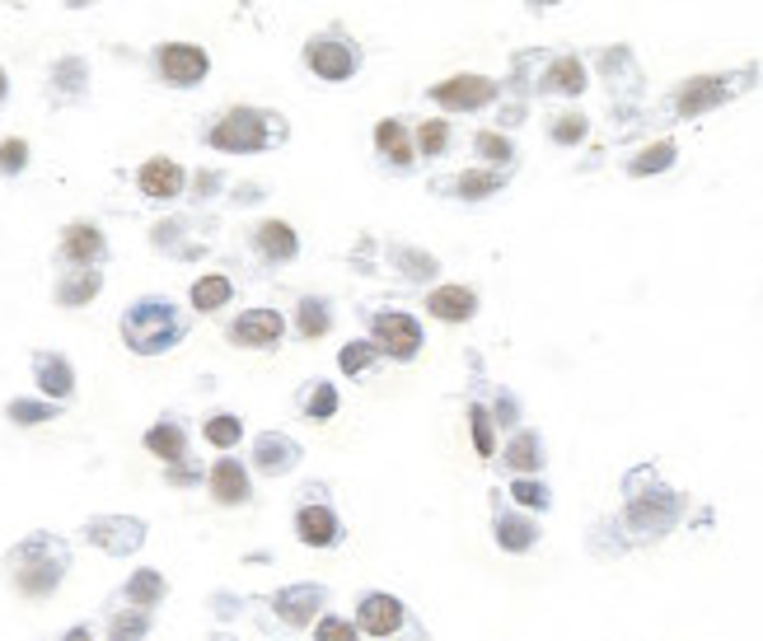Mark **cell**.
<instances>
[{
    "label": "cell",
    "mask_w": 763,
    "mask_h": 641,
    "mask_svg": "<svg viewBox=\"0 0 763 641\" xmlns=\"http://www.w3.org/2000/svg\"><path fill=\"white\" fill-rule=\"evenodd\" d=\"M62 641H94V632H89V628H71Z\"/></svg>",
    "instance_id": "cell-47"
},
{
    "label": "cell",
    "mask_w": 763,
    "mask_h": 641,
    "mask_svg": "<svg viewBox=\"0 0 763 641\" xmlns=\"http://www.w3.org/2000/svg\"><path fill=\"white\" fill-rule=\"evenodd\" d=\"M492 529H497V548L501 553H530L539 544V525H534V519H524V515H516V511L497 506Z\"/></svg>",
    "instance_id": "cell-21"
},
{
    "label": "cell",
    "mask_w": 763,
    "mask_h": 641,
    "mask_svg": "<svg viewBox=\"0 0 763 641\" xmlns=\"http://www.w3.org/2000/svg\"><path fill=\"white\" fill-rule=\"evenodd\" d=\"M183 169L173 165V159H165V155H155V159H146L141 165V174H136V188H141L150 202H173V197H183Z\"/></svg>",
    "instance_id": "cell-17"
},
{
    "label": "cell",
    "mask_w": 763,
    "mask_h": 641,
    "mask_svg": "<svg viewBox=\"0 0 763 641\" xmlns=\"http://www.w3.org/2000/svg\"><path fill=\"white\" fill-rule=\"evenodd\" d=\"M85 538L94 548H104L113 557H127L146 544V525L141 519H127V515H99V519H89L85 525Z\"/></svg>",
    "instance_id": "cell-8"
},
{
    "label": "cell",
    "mask_w": 763,
    "mask_h": 641,
    "mask_svg": "<svg viewBox=\"0 0 763 641\" xmlns=\"http://www.w3.org/2000/svg\"><path fill=\"white\" fill-rule=\"evenodd\" d=\"M206 141L225 155H253V150L286 141V123L277 113H263V108H230L221 123L206 132Z\"/></svg>",
    "instance_id": "cell-3"
},
{
    "label": "cell",
    "mask_w": 763,
    "mask_h": 641,
    "mask_svg": "<svg viewBox=\"0 0 763 641\" xmlns=\"http://www.w3.org/2000/svg\"><path fill=\"white\" fill-rule=\"evenodd\" d=\"M445 146H449V123L432 117V123H422V127H417V150H422V159L445 155Z\"/></svg>",
    "instance_id": "cell-40"
},
{
    "label": "cell",
    "mask_w": 763,
    "mask_h": 641,
    "mask_svg": "<svg viewBox=\"0 0 763 641\" xmlns=\"http://www.w3.org/2000/svg\"><path fill=\"white\" fill-rule=\"evenodd\" d=\"M332 328V305L324 295H300L296 305V333L305 337V343H315V337H324Z\"/></svg>",
    "instance_id": "cell-30"
},
{
    "label": "cell",
    "mask_w": 763,
    "mask_h": 641,
    "mask_svg": "<svg viewBox=\"0 0 763 641\" xmlns=\"http://www.w3.org/2000/svg\"><path fill=\"white\" fill-rule=\"evenodd\" d=\"M202 435H206L216 450H230V445H240V440H244V422H240L234 412H216V417H211V422L202 427Z\"/></svg>",
    "instance_id": "cell-36"
},
{
    "label": "cell",
    "mask_w": 763,
    "mask_h": 641,
    "mask_svg": "<svg viewBox=\"0 0 763 641\" xmlns=\"http://www.w3.org/2000/svg\"><path fill=\"white\" fill-rule=\"evenodd\" d=\"M501 459H506V469H511V473L534 477L543 469V440H539V431H516Z\"/></svg>",
    "instance_id": "cell-27"
},
{
    "label": "cell",
    "mask_w": 763,
    "mask_h": 641,
    "mask_svg": "<svg viewBox=\"0 0 763 641\" xmlns=\"http://www.w3.org/2000/svg\"><path fill=\"white\" fill-rule=\"evenodd\" d=\"M548 136H553L558 146H576V141H585V117L581 113H566V117H558V123L548 127Z\"/></svg>",
    "instance_id": "cell-43"
},
{
    "label": "cell",
    "mask_w": 763,
    "mask_h": 641,
    "mask_svg": "<svg viewBox=\"0 0 763 641\" xmlns=\"http://www.w3.org/2000/svg\"><path fill=\"white\" fill-rule=\"evenodd\" d=\"M62 258L71 267H99L108 258V239L99 225H89V220H75V225L62 230Z\"/></svg>",
    "instance_id": "cell-12"
},
{
    "label": "cell",
    "mask_w": 763,
    "mask_h": 641,
    "mask_svg": "<svg viewBox=\"0 0 763 641\" xmlns=\"http://www.w3.org/2000/svg\"><path fill=\"white\" fill-rule=\"evenodd\" d=\"M24 165H29V141H19V136H6L0 141V174H24Z\"/></svg>",
    "instance_id": "cell-42"
},
{
    "label": "cell",
    "mask_w": 763,
    "mask_h": 641,
    "mask_svg": "<svg viewBox=\"0 0 763 641\" xmlns=\"http://www.w3.org/2000/svg\"><path fill=\"white\" fill-rule=\"evenodd\" d=\"M66 567H71V548L56 534H29L24 544H14L6 553L10 586L29 599H47L56 586H62Z\"/></svg>",
    "instance_id": "cell-1"
},
{
    "label": "cell",
    "mask_w": 763,
    "mask_h": 641,
    "mask_svg": "<svg viewBox=\"0 0 763 641\" xmlns=\"http://www.w3.org/2000/svg\"><path fill=\"white\" fill-rule=\"evenodd\" d=\"M211 496H216L221 506H244L248 501V469L240 459H221V464L211 469Z\"/></svg>",
    "instance_id": "cell-23"
},
{
    "label": "cell",
    "mask_w": 763,
    "mask_h": 641,
    "mask_svg": "<svg viewBox=\"0 0 763 641\" xmlns=\"http://www.w3.org/2000/svg\"><path fill=\"white\" fill-rule=\"evenodd\" d=\"M123 599H127L131 609L150 613V609L165 599V576H160V571H150V567H146V571H136V576L127 580V586H123Z\"/></svg>",
    "instance_id": "cell-32"
},
{
    "label": "cell",
    "mask_w": 763,
    "mask_h": 641,
    "mask_svg": "<svg viewBox=\"0 0 763 641\" xmlns=\"http://www.w3.org/2000/svg\"><path fill=\"white\" fill-rule=\"evenodd\" d=\"M155 71H160L173 90H192L206 80L211 56L198 43H160L155 48Z\"/></svg>",
    "instance_id": "cell-6"
},
{
    "label": "cell",
    "mask_w": 763,
    "mask_h": 641,
    "mask_svg": "<svg viewBox=\"0 0 763 641\" xmlns=\"http://www.w3.org/2000/svg\"><path fill=\"white\" fill-rule=\"evenodd\" d=\"M89 85V66L81 62V56H66V62H56L52 75H47V94L56 98V104H71V98H81Z\"/></svg>",
    "instance_id": "cell-25"
},
{
    "label": "cell",
    "mask_w": 763,
    "mask_h": 641,
    "mask_svg": "<svg viewBox=\"0 0 763 641\" xmlns=\"http://www.w3.org/2000/svg\"><path fill=\"white\" fill-rule=\"evenodd\" d=\"M33 379L47 393V403H66L75 393V370L62 351H33Z\"/></svg>",
    "instance_id": "cell-16"
},
{
    "label": "cell",
    "mask_w": 763,
    "mask_h": 641,
    "mask_svg": "<svg viewBox=\"0 0 763 641\" xmlns=\"http://www.w3.org/2000/svg\"><path fill=\"white\" fill-rule=\"evenodd\" d=\"M305 66L319 80H328V85H342V80H351L361 71V48L351 43L342 29H328V33L305 43Z\"/></svg>",
    "instance_id": "cell-4"
},
{
    "label": "cell",
    "mask_w": 763,
    "mask_h": 641,
    "mask_svg": "<svg viewBox=\"0 0 763 641\" xmlns=\"http://www.w3.org/2000/svg\"><path fill=\"white\" fill-rule=\"evenodd\" d=\"M675 165V141H660V146H651V150H642L633 165H628V174H660V169H670Z\"/></svg>",
    "instance_id": "cell-41"
},
{
    "label": "cell",
    "mask_w": 763,
    "mask_h": 641,
    "mask_svg": "<svg viewBox=\"0 0 763 641\" xmlns=\"http://www.w3.org/2000/svg\"><path fill=\"white\" fill-rule=\"evenodd\" d=\"M6 417L14 427H38V422H52L56 417V403H38V398H14L6 408Z\"/></svg>",
    "instance_id": "cell-39"
},
{
    "label": "cell",
    "mask_w": 763,
    "mask_h": 641,
    "mask_svg": "<svg viewBox=\"0 0 763 641\" xmlns=\"http://www.w3.org/2000/svg\"><path fill=\"white\" fill-rule=\"evenodd\" d=\"M426 314L441 318V324H468L478 314V291L468 286H436L426 291Z\"/></svg>",
    "instance_id": "cell-20"
},
{
    "label": "cell",
    "mask_w": 763,
    "mask_h": 641,
    "mask_svg": "<svg viewBox=\"0 0 763 641\" xmlns=\"http://www.w3.org/2000/svg\"><path fill=\"white\" fill-rule=\"evenodd\" d=\"M389 263H394L407 282H432V276L441 272V263L432 253H422V249H413V244H389Z\"/></svg>",
    "instance_id": "cell-31"
},
{
    "label": "cell",
    "mask_w": 763,
    "mask_h": 641,
    "mask_svg": "<svg viewBox=\"0 0 763 641\" xmlns=\"http://www.w3.org/2000/svg\"><path fill=\"white\" fill-rule=\"evenodd\" d=\"M300 464V445L282 431H263L258 440H253V469L267 473V477H282Z\"/></svg>",
    "instance_id": "cell-15"
},
{
    "label": "cell",
    "mask_w": 763,
    "mask_h": 641,
    "mask_svg": "<svg viewBox=\"0 0 763 641\" xmlns=\"http://www.w3.org/2000/svg\"><path fill=\"white\" fill-rule=\"evenodd\" d=\"M370 343L380 347V356L394 360H417L422 351V324L403 309H375L370 314Z\"/></svg>",
    "instance_id": "cell-5"
},
{
    "label": "cell",
    "mask_w": 763,
    "mask_h": 641,
    "mask_svg": "<svg viewBox=\"0 0 763 641\" xmlns=\"http://www.w3.org/2000/svg\"><path fill=\"white\" fill-rule=\"evenodd\" d=\"M492 412H487L483 403H468V431H474V445L483 459H492L497 454V435H492Z\"/></svg>",
    "instance_id": "cell-37"
},
{
    "label": "cell",
    "mask_w": 763,
    "mask_h": 641,
    "mask_svg": "<svg viewBox=\"0 0 763 641\" xmlns=\"http://www.w3.org/2000/svg\"><path fill=\"white\" fill-rule=\"evenodd\" d=\"M501 188H506V174H497V169H459L455 178L432 183V192H449L455 202H487V197H497Z\"/></svg>",
    "instance_id": "cell-14"
},
{
    "label": "cell",
    "mask_w": 763,
    "mask_h": 641,
    "mask_svg": "<svg viewBox=\"0 0 763 641\" xmlns=\"http://www.w3.org/2000/svg\"><path fill=\"white\" fill-rule=\"evenodd\" d=\"M146 632H150V613H141V609L113 613V623H108V641H141Z\"/></svg>",
    "instance_id": "cell-38"
},
{
    "label": "cell",
    "mask_w": 763,
    "mask_h": 641,
    "mask_svg": "<svg viewBox=\"0 0 763 641\" xmlns=\"http://www.w3.org/2000/svg\"><path fill=\"white\" fill-rule=\"evenodd\" d=\"M123 343L136 351V356H160L169 347H179L183 337H188V318L169 305V300L160 295H146V300H136V305H127L123 314Z\"/></svg>",
    "instance_id": "cell-2"
},
{
    "label": "cell",
    "mask_w": 763,
    "mask_h": 641,
    "mask_svg": "<svg viewBox=\"0 0 763 641\" xmlns=\"http://www.w3.org/2000/svg\"><path fill=\"white\" fill-rule=\"evenodd\" d=\"M253 249H258V258L267 267H282V263H290V258L300 253V239H296V230H290L286 220H263V225L253 230Z\"/></svg>",
    "instance_id": "cell-19"
},
{
    "label": "cell",
    "mask_w": 763,
    "mask_h": 641,
    "mask_svg": "<svg viewBox=\"0 0 763 641\" xmlns=\"http://www.w3.org/2000/svg\"><path fill=\"white\" fill-rule=\"evenodd\" d=\"M99 291H104V276L99 272H94V267H75V272H62V282H56V305L81 309Z\"/></svg>",
    "instance_id": "cell-24"
},
{
    "label": "cell",
    "mask_w": 763,
    "mask_h": 641,
    "mask_svg": "<svg viewBox=\"0 0 763 641\" xmlns=\"http://www.w3.org/2000/svg\"><path fill=\"white\" fill-rule=\"evenodd\" d=\"M375 360H380V347L375 343H347L342 351H338V366H342V375H370L375 370Z\"/></svg>",
    "instance_id": "cell-34"
},
{
    "label": "cell",
    "mask_w": 763,
    "mask_h": 641,
    "mask_svg": "<svg viewBox=\"0 0 763 641\" xmlns=\"http://www.w3.org/2000/svg\"><path fill=\"white\" fill-rule=\"evenodd\" d=\"M328 605V590L324 586H286L272 595V609H277L282 623L290 628H305V623H315V613Z\"/></svg>",
    "instance_id": "cell-13"
},
{
    "label": "cell",
    "mask_w": 763,
    "mask_h": 641,
    "mask_svg": "<svg viewBox=\"0 0 763 641\" xmlns=\"http://www.w3.org/2000/svg\"><path fill=\"white\" fill-rule=\"evenodd\" d=\"M727 80L721 75H698V80H689V85L679 90V98H675V108L683 113V117H693V113H708L712 104H721L727 98Z\"/></svg>",
    "instance_id": "cell-22"
},
{
    "label": "cell",
    "mask_w": 763,
    "mask_h": 641,
    "mask_svg": "<svg viewBox=\"0 0 763 641\" xmlns=\"http://www.w3.org/2000/svg\"><path fill=\"white\" fill-rule=\"evenodd\" d=\"M146 450L155 454V459H165V464H183L188 459V435H183V427L179 422H155L150 431H146Z\"/></svg>",
    "instance_id": "cell-28"
},
{
    "label": "cell",
    "mask_w": 763,
    "mask_h": 641,
    "mask_svg": "<svg viewBox=\"0 0 763 641\" xmlns=\"http://www.w3.org/2000/svg\"><path fill=\"white\" fill-rule=\"evenodd\" d=\"M375 150H380L384 165L399 169V174H407V169L417 165L413 136H407V127L399 123V117H380V123H375Z\"/></svg>",
    "instance_id": "cell-18"
},
{
    "label": "cell",
    "mask_w": 763,
    "mask_h": 641,
    "mask_svg": "<svg viewBox=\"0 0 763 641\" xmlns=\"http://www.w3.org/2000/svg\"><path fill=\"white\" fill-rule=\"evenodd\" d=\"M426 98L449 113H474V108H487L497 98V80H487V75H449L441 80V85L426 90Z\"/></svg>",
    "instance_id": "cell-7"
},
{
    "label": "cell",
    "mask_w": 763,
    "mask_h": 641,
    "mask_svg": "<svg viewBox=\"0 0 763 641\" xmlns=\"http://www.w3.org/2000/svg\"><path fill=\"white\" fill-rule=\"evenodd\" d=\"M296 408L309 417V422H332L338 417V389L328 379H309V385L296 393Z\"/></svg>",
    "instance_id": "cell-29"
},
{
    "label": "cell",
    "mask_w": 763,
    "mask_h": 641,
    "mask_svg": "<svg viewBox=\"0 0 763 641\" xmlns=\"http://www.w3.org/2000/svg\"><path fill=\"white\" fill-rule=\"evenodd\" d=\"M474 150H478L497 174H501L506 165H516V146L506 141V136H497V132H478V136H474Z\"/></svg>",
    "instance_id": "cell-35"
},
{
    "label": "cell",
    "mask_w": 763,
    "mask_h": 641,
    "mask_svg": "<svg viewBox=\"0 0 763 641\" xmlns=\"http://www.w3.org/2000/svg\"><path fill=\"white\" fill-rule=\"evenodd\" d=\"M492 422L506 427V431L520 427V403H516L511 393H497V403H492Z\"/></svg>",
    "instance_id": "cell-46"
},
{
    "label": "cell",
    "mask_w": 763,
    "mask_h": 641,
    "mask_svg": "<svg viewBox=\"0 0 763 641\" xmlns=\"http://www.w3.org/2000/svg\"><path fill=\"white\" fill-rule=\"evenodd\" d=\"M315 641H357V623H347V618L324 613L319 623H315Z\"/></svg>",
    "instance_id": "cell-45"
},
{
    "label": "cell",
    "mask_w": 763,
    "mask_h": 641,
    "mask_svg": "<svg viewBox=\"0 0 763 641\" xmlns=\"http://www.w3.org/2000/svg\"><path fill=\"white\" fill-rule=\"evenodd\" d=\"M6 90H10V80H6V71H0V98H6Z\"/></svg>",
    "instance_id": "cell-48"
},
{
    "label": "cell",
    "mask_w": 763,
    "mask_h": 641,
    "mask_svg": "<svg viewBox=\"0 0 763 641\" xmlns=\"http://www.w3.org/2000/svg\"><path fill=\"white\" fill-rule=\"evenodd\" d=\"M230 295H234L230 276H221V272H206V276H198V282H192V309H198V314L225 309V305H230Z\"/></svg>",
    "instance_id": "cell-33"
},
{
    "label": "cell",
    "mask_w": 763,
    "mask_h": 641,
    "mask_svg": "<svg viewBox=\"0 0 763 641\" xmlns=\"http://www.w3.org/2000/svg\"><path fill=\"white\" fill-rule=\"evenodd\" d=\"M511 496H516V506H530V511H543V506H548V487L534 483V477H516V483H511Z\"/></svg>",
    "instance_id": "cell-44"
},
{
    "label": "cell",
    "mask_w": 763,
    "mask_h": 641,
    "mask_svg": "<svg viewBox=\"0 0 763 641\" xmlns=\"http://www.w3.org/2000/svg\"><path fill=\"white\" fill-rule=\"evenodd\" d=\"M539 90L543 94H581L585 90V66L576 56H553L539 75Z\"/></svg>",
    "instance_id": "cell-26"
},
{
    "label": "cell",
    "mask_w": 763,
    "mask_h": 641,
    "mask_svg": "<svg viewBox=\"0 0 763 641\" xmlns=\"http://www.w3.org/2000/svg\"><path fill=\"white\" fill-rule=\"evenodd\" d=\"M357 623H361V632H370V637H394V632L407 623V605H403L399 595L370 590V595H361V605H357Z\"/></svg>",
    "instance_id": "cell-10"
},
{
    "label": "cell",
    "mask_w": 763,
    "mask_h": 641,
    "mask_svg": "<svg viewBox=\"0 0 763 641\" xmlns=\"http://www.w3.org/2000/svg\"><path fill=\"white\" fill-rule=\"evenodd\" d=\"M296 538L305 548H338L342 544V519L332 515L328 501H305L296 511Z\"/></svg>",
    "instance_id": "cell-11"
},
{
    "label": "cell",
    "mask_w": 763,
    "mask_h": 641,
    "mask_svg": "<svg viewBox=\"0 0 763 641\" xmlns=\"http://www.w3.org/2000/svg\"><path fill=\"white\" fill-rule=\"evenodd\" d=\"M282 333H286V318L277 309H244L240 318L230 324V343L234 347H248V351H267V347H277L282 343Z\"/></svg>",
    "instance_id": "cell-9"
}]
</instances>
